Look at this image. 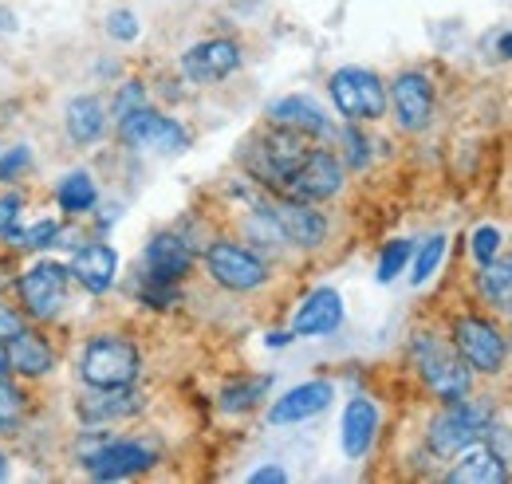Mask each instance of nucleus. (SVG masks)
Wrapping results in <instances>:
<instances>
[{"label": "nucleus", "instance_id": "dca6fc26", "mask_svg": "<svg viewBox=\"0 0 512 484\" xmlns=\"http://www.w3.org/2000/svg\"><path fill=\"white\" fill-rule=\"evenodd\" d=\"M331 398H335V386L331 382H300V386H292L284 398H276L272 402V410H268V422L272 425H296V422H308V418H316L323 414L327 406H331Z\"/></svg>", "mask_w": 512, "mask_h": 484}, {"label": "nucleus", "instance_id": "9b49d317", "mask_svg": "<svg viewBox=\"0 0 512 484\" xmlns=\"http://www.w3.org/2000/svg\"><path fill=\"white\" fill-rule=\"evenodd\" d=\"M343 189V162L331 154V150H308L304 162L288 174L284 182V197H296V201H327Z\"/></svg>", "mask_w": 512, "mask_h": 484}, {"label": "nucleus", "instance_id": "f3484780", "mask_svg": "<svg viewBox=\"0 0 512 484\" xmlns=\"http://www.w3.org/2000/svg\"><path fill=\"white\" fill-rule=\"evenodd\" d=\"M142 410V394H134L130 386H91L79 402H75V414L87 425H103V422H123L134 418Z\"/></svg>", "mask_w": 512, "mask_h": 484}, {"label": "nucleus", "instance_id": "412c9836", "mask_svg": "<svg viewBox=\"0 0 512 484\" xmlns=\"http://www.w3.org/2000/svg\"><path fill=\"white\" fill-rule=\"evenodd\" d=\"M449 484H501L509 481V469H505V461L489 449V445H481V441H473V445H465L461 453H457V465L449 469Z\"/></svg>", "mask_w": 512, "mask_h": 484}, {"label": "nucleus", "instance_id": "ddd939ff", "mask_svg": "<svg viewBox=\"0 0 512 484\" xmlns=\"http://www.w3.org/2000/svg\"><path fill=\"white\" fill-rule=\"evenodd\" d=\"M241 67L237 40H201L182 56V75L193 83H221Z\"/></svg>", "mask_w": 512, "mask_h": 484}, {"label": "nucleus", "instance_id": "f704fd0d", "mask_svg": "<svg viewBox=\"0 0 512 484\" xmlns=\"http://www.w3.org/2000/svg\"><path fill=\"white\" fill-rule=\"evenodd\" d=\"M28 166H32V150H28V146L8 150V154L0 158V182H16V178H20Z\"/></svg>", "mask_w": 512, "mask_h": 484}, {"label": "nucleus", "instance_id": "2eb2a0df", "mask_svg": "<svg viewBox=\"0 0 512 484\" xmlns=\"http://www.w3.org/2000/svg\"><path fill=\"white\" fill-rule=\"evenodd\" d=\"M284 241L296 248H320L327 241V217L320 209H312V201H296V197H280L276 205H268Z\"/></svg>", "mask_w": 512, "mask_h": 484}, {"label": "nucleus", "instance_id": "393cba45", "mask_svg": "<svg viewBox=\"0 0 512 484\" xmlns=\"http://www.w3.org/2000/svg\"><path fill=\"white\" fill-rule=\"evenodd\" d=\"M477 292L493 307H512V260H485L477 272Z\"/></svg>", "mask_w": 512, "mask_h": 484}, {"label": "nucleus", "instance_id": "423d86ee", "mask_svg": "<svg viewBox=\"0 0 512 484\" xmlns=\"http://www.w3.org/2000/svg\"><path fill=\"white\" fill-rule=\"evenodd\" d=\"M138 347L123 335H95L83 347L79 374L87 386H130L138 378Z\"/></svg>", "mask_w": 512, "mask_h": 484}, {"label": "nucleus", "instance_id": "ea45409f", "mask_svg": "<svg viewBox=\"0 0 512 484\" xmlns=\"http://www.w3.org/2000/svg\"><path fill=\"white\" fill-rule=\"evenodd\" d=\"M249 481H253V484H284V481H288V473H284L280 465H264V469H256Z\"/></svg>", "mask_w": 512, "mask_h": 484}, {"label": "nucleus", "instance_id": "cd10ccee", "mask_svg": "<svg viewBox=\"0 0 512 484\" xmlns=\"http://www.w3.org/2000/svg\"><path fill=\"white\" fill-rule=\"evenodd\" d=\"M12 248H20V252H36V248H48V244L60 241V221H36L32 229H8L4 233Z\"/></svg>", "mask_w": 512, "mask_h": 484}, {"label": "nucleus", "instance_id": "58836bf2", "mask_svg": "<svg viewBox=\"0 0 512 484\" xmlns=\"http://www.w3.org/2000/svg\"><path fill=\"white\" fill-rule=\"evenodd\" d=\"M343 142H347V154H351V166H363L367 162V138L355 130V126H347L343 130Z\"/></svg>", "mask_w": 512, "mask_h": 484}, {"label": "nucleus", "instance_id": "a19ab883", "mask_svg": "<svg viewBox=\"0 0 512 484\" xmlns=\"http://www.w3.org/2000/svg\"><path fill=\"white\" fill-rule=\"evenodd\" d=\"M292 339H296L292 331H272V335H268V347H288Z\"/></svg>", "mask_w": 512, "mask_h": 484}, {"label": "nucleus", "instance_id": "2f4dec72", "mask_svg": "<svg viewBox=\"0 0 512 484\" xmlns=\"http://www.w3.org/2000/svg\"><path fill=\"white\" fill-rule=\"evenodd\" d=\"M142 107H146V87H142L138 79H127V83L119 87V95L111 99V115H115V119H127V115L142 111Z\"/></svg>", "mask_w": 512, "mask_h": 484}, {"label": "nucleus", "instance_id": "6ab92c4d", "mask_svg": "<svg viewBox=\"0 0 512 484\" xmlns=\"http://www.w3.org/2000/svg\"><path fill=\"white\" fill-rule=\"evenodd\" d=\"M375 433H379V406L371 398H351L347 410H343V422H339V445L351 461H363L375 445Z\"/></svg>", "mask_w": 512, "mask_h": 484}, {"label": "nucleus", "instance_id": "6e6552de", "mask_svg": "<svg viewBox=\"0 0 512 484\" xmlns=\"http://www.w3.org/2000/svg\"><path fill=\"white\" fill-rule=\"evenodd\" d=\"M485 429H489V410L473 398H457V402H446V410L430 422L426 441L438 457H457L465 445L481 441Z\"/></svg>", "mask_w": 512, "mask_h": 484}, {"label": "nucleus", "instance_id": "39448f33", "mask_svg": "<svg viewBox=\"0 0 512 484\" xmlns=\"http://www.w3.org/2000/svg\"><path fill=\"white\" fill-rule=\"evenodd\" d=\"M327 91H331V103L335 111L347 122H375L386 115V87L383 79L367 67H339L331 71L327 79Z\"/></svg>", "mask_w": 512, "mask_h": 484}, {"label": "nucleus", "instance_id": "f03ea898", "mask_svg": "<svg viewBox=\"0 0 512 484\" xmlns=\"http://www.w3.org/2000/svg\"><path fill=\"white\" fill-rule=\"evenodd\" d=\"M308 150H312L308 134L272 126L268 134H260V138L249 142V150H245V166H249V174H253L260 185H268V189H284L288 174L304 162Z\"/></svg>", "mask_w": 512, "mask_h": 484}, {"label": "nucleus", "instance_id": "f8f14e48", "mask_svg": "<svg viewBox=\"0 0 512 484\" xmlns=\"http://www.w3.org/2000/svg\"><path fill=\"white\" fill-rule=\"evenodd\" d=\"M386 103L394 107V122L406 134H418V130H426L430 119H434V83L422 71H402L390 83Z\"/></svg>", "mask_w": 512, "mask_h": 484}, {"label": "nucleus", "instance_id": "c03bdc74", "mask_svg": "<svg viewBox=\"0 0 512 484\" xmlns=\"http://www.w3.org/2000/svg\"><path fill=\"white\" fill-rule=\"evenodd\" d=\"M501 56H509L512 60V32L509 36H501Z\"/></svg>", "mask_w": 512, "mask_h": 484}, {"label": "nucleus", "instance_id": "5701e85b", "mask_svg": "<svg viewBox=\"0 0 512 484\" xmlns=\"http://www.w3.org/2000/svg\"><path fill=\"white\" fill-rule=\"evenodd\" d=\"M103 126H107V107H103V99H95V95H79V99L67 103L64 130L75 146H91V142L103 134Z\"/></svg>", "mask_w": 512, "mask_h": 484}, {"label": "nucleus", "instance_id": "b1692460", "mask_svg": "<svg viewBox=\"0 0 512 484\" xmlns=\"http://www.w3.org/2000/svg\"><path fill=\"white\" fill-rule=\"evenodd\" d=\"M8 363H12L16 374H24V378H44V374H52L56 355H52L48 339H40V335H32V331H20V335L8 343Z\"/></svg>", "mask_w": 512, "mask_h": 484}, {"label": "nucleus", "instance_id": "e433bc0d", "mask_svg": "<svg viewBox=\"0 0 512 484\" xmlns=\"http://www.w3.org/2000/svg\"><path fill=\"white\" fill-rule=\"evenodd\" d=\"M20 331H28V327H24V315H20L16 307L0 303V343H12Z\"/></svg>", "mask_w": 512, "mask_h": 484}, {"label": "nucleus", "instance_id": "79ce46f5", "mask_svg": "<svg viewBox=\"0 0 512 484\" xmlns=\"http://www.w3.org/2000/svg\"><path fill=\"white\" fill-rule=\"evenodd\" d=\"M0 28H4V32H16V28H20V20H16V12H8V8H0Z\"/></svg>", "mask_w": 512, "mask_h": 484}, {"label": "nucleus", "instance_id": "20e7f679", "mask_svg": "<svg viewBox=\"0 0 512 484\" xmlns=\"http://www.w3.org/2000/svg\"><path fill=\"white\" fill-rule=\"evenodd\" d=\"M449 343L457 347V355L473 374H501L509 359V339L501 335V327L485 315H457Z\"/></svg>", "mask_w": 512, "mask_h": 484}, {"label": "nucleus", "instance_id": "4468645a", "mask_svg": "<svg viewBox=\"0 0 512 484\" xmlns=\"http://www.w3.org/2000/svg\"><path fill=\"white\" fill-rule=\"evenodd\" d=\"M142 268L154 284H178L193 268V244L182 233H158L142 252Z\"/></svg>", "mask_w": 512, "mask_h": 484}, {"label": "nucleus", "instance_id": "a18cd8bd", "mask_svg": "<svg viewBox=\"0 0 512 484\" xmlns=\"http://www.w3.org/2000/svg\"><path fill=\"white\" fill-rule=\"evenodd\" d=\"M4 469H8V465H4V457H0V477H4Z\"/></svg>", "mask_w": 512, "mask_h": 484}, {"label": "nucleus", "instance_id": "1a4fd4ad", "mask_svg": "<svg viewBox=\"0 0 512 484\" xmlns=\"http://www.w3.org/2000/svg\"><path fill=\"white\" fill-rule=\"evenodd\" d=\"M119 138L130 150H146V154H182L190 146V130L182 122L166 119L150 107L134 111L127 119H119Z\"/></svg>", "mask_w": 512, "mask_h": 484}, {"label": "nucleus", "instance_id": "aec40b11", "mask_svg": "<svg viewBox=\"0 0 512 484\" xmlns=\"http://www.w3.org/2000/svg\"><path fill=\"white\" fill-rule=\"evenodd\" d=\"M343 323V300L335 288H316L308 300L300 303L296 319H292V335L300 339H320V335H331L339 331Z\"/></svg>", "mask_w": 512, "mask_h": 484}, {"label": "nucleus", "instance_id": "473e14b6", "mask_svg": "<svg viewBox=\"0 0 512 484\" xmlns=\"http://www.w3.org/2000/svg\"><path fill=\"white\" fill-rule=\"evenodd\" d=\"M20 414H24V398H20V390L8 386V382L0 378V433H16Z\"/></svg>", "mask_w": 512, "mask_h": 484}, {"label": "nucleus", "instance_id": "c756f323", "mask_svg": "<svg viewBox=\"0 0 512 484\" xmlns=\"http://www.w3.org/2000/svg\"><path fill=\"white\" fill-rule=\"evenodd\" d=\"M410 256H414V244L410 241H390L379 252V284H390L398 272H406V264H410Z\"/></svg>", "mask_w": 512, "mask_h": 484}, {"label": "nucleus", "instance_id": "7ed1b4c3", "mask_svg": "<svg viewBox=\"0 0 512 484\" xmlns=\"http://www.w3.org/2000/svg\"><path fill=\"white\" fill-rule=\"evenodd\" d=\"M79 461L95 481H123L134 473H146L158 461V449L150 441H111L107 433L83 437Z\"/></svg>", "mask_w": 512, "mask_h": 484}, {"label": "nucleus", "instance_id": "c9c22d12", "mask_svg": "<svg viewBox=\"0 0 512 484\" xmlns=\"http://www.w3.org/2000/svg\"><path fill=\"white\" fill-rule=\"evenodd\" d=\"M107 32H111L115 40H123V44H130V40L138 36V20H134V12H127V8L111 12V16H107Z\"/></svg>", "mask_w": 512, "mask_h": 484}, {"label": "nucleus", "instance_id": "0eeeda50", "mask_svg": "<svg viewBox=\"0 0 512 484\" xmlns=\"http://www.w3.org/2000/svg\"><path fill=\"white\" fill-rule=\"evenodd\" d=\"M205 272L225 292H256L268 280V264L260 252L237 241H213L205 248Z\"/></svg>", "mask_w": 512, "mask_h": 484}, {"label": "nucleus", "instance_id": "4be33fe9", "mask_svg": "<svg viewBox=\"0 0 512 484\" xmlns=\"http://www.w3.org/2000/svg\"><path fill=\"white\" fill-rule=\"evenodd\" d=\"M268 122L284 126V130H300V134H327V115L308 99V95H284L268 107Z\"/></svg>", "mask_w": 512, "mask_h": 484}, {"label": "nucleus", "instance_id": "9d476101", "mask_svg": "<svg viewBox=\"0 0 512 484\" xmlns=\"http://www.w3.org/2000/svg\"><path fill=\"white\" fill-rule=\"evenodd\" d=\"M67 280H71V272H67L64 264H56V260L32 264V268L16 280L24 315H32V319H52L67 300Z\"/></svg>", "mask_w": 512, "mask_h": 484}, {"label": "nucleus", "instance_id": "c85d7f7f", "mask_svg": "<svg viewBox=\"0 0 512 484\" xmlns=\"http://www.w3.org/2000/svg\"><path fill=\"white\" fill-rule=\"evenodd\" d=\"M442 260H446V237L438 233V237H430V241L418 248V260H414V272H410V280L414 284H426L438 268H442Z\"/></svg>", "mask_w": 512, "mask_h": 484}, {"label": "nucleus", "instance_id": "bb28decb", "mask_svg": "<svg viewBox=\"0 0 512 484\" xmlns=\"http://www.w3.org/2000/svg\"><path fill=\"white\" fill-rule=\"evenodd\" d=\"M268 386H272V378H241V382H229L225 390H221V410L225 414H245V410H253L256 402L268 394Z\"/></svg>", "mask_w": 512, "mask_h": 484}, {"label": "nucleus", "instance_id": "72a5a7b5", "mask_svg": "<svg viewBox=\"0 0 512 484\" xmlns=\"http://www.w3.org/2000/svg\"><path fill=\"white\" fill-rule=\"evenodd\" d=\"M501 229H493V225H481L477 233H473V241H469V248H473V256L485 264V260H493V256H501Z\"/></svg>", "mask_w": 512, "mask_h": 484}, {"label": "nucleus", "instance_id": "7c9ffc66", "mask_svg": "<svg viewBox=\"0 0 512 484\" xmlns=\"http://www.w3.org/2000/svg\"><path fill=\"white\" fill-rule=\"evenodd\" d=\"M245 229H249V237H253L260 248H280V244H284V233H280L272 209H256L253 217L245 221Z\"/></svg>", "mask_w": 512, "mask_h": 484}, {"label": "nucleus", "instance_id": "f257e3e1", "mask_svg": "<svg viewBox=\"0 0 512 484\" xmlns=\"http://www.w3.org/2000/svg\"><path fill=\"white\" fill-rule=\"evenodd\" d=\"M410 363L418 370V378L426 382V390H430L434 398H442V402H457V398H469V394H473V378H477V374L465 366V359L457 355L453 343L430 335V331L414 335V343H410Z\"/></svg>", "mask_w": 512, "mask_h": 484}, {"label": "nucleus", "instance_id": "37998d69", "mask_svg": "<svg viewBox=\"0 0 512 484\" xmlns=\"http://www.w3.org/2000/svg\"><path fill=\"white\" fill-rule=\"evenodd\" d=\"M12 374V363H8V347L0 343V378H8Z\"/></svg>", "mask_w": 512, "mask_h": 484}, {"label": "nucleus", "instance_id": "a878e982", "mask_svg": "<svg viewBox=\"0 0 512 484\" xmlns=\"http://www.w3.org/2000/svg\"><path fill=\"white\" fill-rule=\"evenodd\" d=\"M56 201H60V209L64 213H87V209H95V201H99V189L91 182V174L87 170H75V174H67L60 189H56Z\"/></svg>", "mask_w": 512, "mask_h": 484}, {"label": "nucleus", "instance_id": "a211bd4d", "mask_svg": "<svg viewBox=\"0 0 512 484\" xmlns=\"http://www.w3.org/2000/svg\"><path fill=\"white\" fill-rule=\"evenodd\" d=\"M67 272H71V280H79L91 296H103V292L115 284V276H119V252H115L111 244H99V241L83 244V248H75Z\"/></svg>", "mask_w": 512, "mask_h": 484}, {"label": "nucleus", "instance_id": "4c0bfd02", "mask_svg": "<svg viewBox=\"0 0 512 484\" xmlns=\"http://www.w3.org/2000/svg\"><path fill=\"white\" fill-rule=\"evenodd\" d=\"M20 205H24V201H20V193H4V197H0V237H4V233L16 225Z\"/></svg>", "mask_w": 512, "mask_h": 484}]
</instances>
